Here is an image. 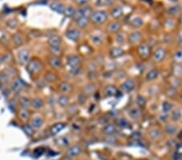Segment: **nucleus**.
I'll list each match as a JSON object with an SVG mask.
<instances>
[{"label":"nucleus","mask_w":182,"mask_h":160,"mask_svg":"<svg viewBox=\"0 0 182 160\" xmlns=\"http://www.w3.org/2000/svg\"><path fill=\"white\" fill-rule=\"evenodd\" d=\"M108 15L106 12L104 11H96L92 12V16L90 17V20L94 24L100 25L103 24L104 22H106L108 20Z\"/></svg>","instance_id":"1"},{"label":"nucleus","mask_w":182,"mask_h":160,"mask_svg":"<svg viewBox=\"0 0 182 160\" xmlns=\"http://www.w3.org/2000/svg\"><path fill=\"white\" fill-rule=\"evenodd\" d=\"M42 69V64L39 60L37 59H32L30 60L27 64L26 70L29 74H36L39 73Z\"/></svg>","instance_id":"2"},{"label":"nucleus","mask_w":182,"mask_h":160,"mask_svg":"<svg viewBox=\"0 0 182 160\" xmlns=\"http://www.w3.org/2000/svg\"><path fill=\"white\" fill-rule=\"evenodd\" d=\"M17 59L20 65L28 64L30 59V52L28 49H21L17 53Z\"/></svg>","instance_id":"3"},{"label":"nucleus","mask_w":182,"mask_h":160,"mask_svg":"<svg viewBox=\"0 0 182 160\" xmlns=\"http://www.w3.org/2000/svg\"><path fill=\"white\" fill-rule=\"evenodd\" d=\"M138 53L139 57L143 59H147L149 58L151 54V48L147 44L142 43L138 47Z\"/></svg>","instance_id":"4"},{"label":"nucleus","mask_w":182,"mask_h":160,"mask_svg":"<svg viewBox=\"0 0 182 160\" xmlns=\"http://www.w3.org/2000/svg\"><path fill=\"white\" fill-rule=\"evenodd\" d=\"M66 36L69 40L73 41H78L81 37V32L76 28H71L68 29L66 33Z\"/></svg>","instance_id":"5"},{"label":"nucleus","mask_w":182,"mask_h":160,"mask_svg":"<svg viewBox=\"0 0 182 160\" xmlns=\"http://www.w3.org/2000/svg\"><path fill=\"white\" fill-rule=\"evenodd\" d=\"M67 65L69 66L70 68H75L78 67L81 63L80 58L77 55H69L67 58Z\"/></svg>","instance_id":"6"},{"label":"nucleus","mask_w":182,"mask_h":160,"mask_svg":"<svg viewBox=\"0 0 182 160\" xmlns=\"http://www.w3.org/2000/svg\"><path fill=\"white\" fill-rule=\"evenodd\" d=\"M166 50L163 48H159L157 49L155 53H153L152 55V58H153V61L155 62H160L164 60V58L166 57Z\"/></svg>","instance_id":"7"},{"label":"nucleus","mask_w":182,"mask_h":160,"mask_svg":"<svg viewBox=\"0 0 182 160\" xmlns=\"http://www.w3.org/2000/svg\"><path fill=\"white\" fill-rule=\"evenodd\" d=\"M134 87H135V82L131 79H127L121 85V89L125 93H128L129 91H131L134 90Z\"/></svg>","instance_id":"8"},{"label":"nucleus","mask_w":182,"mask_h":160,"mask_svg":"<svg viewBox=\"0 0 182 160\" xmlns=\"http://www.w3.org/2000/svg\"><path fill=\"white\" fill-rule=\"evenodd\" d=\"M48 62L51 67L54 68V69H58V68L62 67V59L59 57L55 55L50 56L49 58Z\"/></svg>","instance_id":"9"},{"label":"nucleus","mask_w":182,"mask_h":160,"mask_svg":"<svg viewBox=\"0 0 182 160\" xmlns=\"http://www.w3.org/2000/svg\"><path fill=\"white\" fill-rule=\"evenodd\" d=\"M129 42L132 44H135L142 40V33L138 31L132 32L129 35Z\"/></svg>","instance_id":"10"},{"label":"nucleus","mask_w":182,"mask_h":160,"mask_svg":"<svg viewBox=\"0 0 182 160\" xmlns=\"http://www.w3.org/2000/svg\"><path fill=\"white\" fill-rule=\"evenodd\" d=\"M50 8L54 12H58L59 14L63 15L66 6L61 2H53L50 4Z\"/></svg>","instance_id":"11"},{"label":"nucleus","mask_w":182,"mask_h":160,"mask_svg":"<svg viewBox=\"0 0 182 160\" xmlns=\"http://www.w3.org/2000/svg\"><path fill=\"white\" fill-rule=\"evenodd\" d=\"M118 94V89L113 85H108L104 89V95L105 97H113Z\"/></svg>","instance_id":"12"},{"label":"nucleus","mask_w":182,"mask_h":160,"mask_svg":"<svg viewBox=\"0 0 182 160\" xmlns=\"http://www.w3.org/2000/svg\"><path fill=\"white\" fill-rule=\"evenodd\" d=\"M121 28H122V25H121V23L119 22H118V21H113V22L108 23V26H107V31H108V33H114L120 30Z\"/></svg>","instance_id":"13"},{"label":"nucleus","mask_w":182,"mask_h":160,"mask_svg":"<svg viewBox=\"0 0 182 160\" xmlns=\"http://www.w3.org/2000/svg\"><path fill=\"white\" fill-rule=\"evenodd\" d=\"M49 47H58L62 44V38L58 35H52L48 41Z\"/></svg>","instance_id":"14"},{"label":"nucleus","mask_w":182,"mask_h":160,"mask_svg":"<svg viewBox=\"0 0 182 160\" xmlns=\"http://www.w3.org/2000/svg\"><path fill=\"white\" fill-rule=\"evenodd\" d=\"M66 127V124L63 123V122H58V123H55L54 125H53L50 128V132L53 135H55L57 133L62 131L64 128Z\"/></svg>","instance_id":"15"},{"label":"nucleus","mask_w":182,"mask_h":160,"mask_svg":"<svg viewBox=\"0 0 182 160\" xmlns=\"http://www.w3.org/2000/svg\"><path fill=\"white\" fill-rule=\"evenodd\" d=\"M43 123H44V121L41 116H35L31 120L30 125H32L33 129H40L42 126Z\"/></svg>","instance_id":"16"},{"label":"nucleus","mask_w":182,"mask_h":160,"mask_svg":"<svg viewBox=\"0 0 182 160\" xmlns=\"http://www.w3.org/2000/svg\"><path fill=\"white\" fill-rule=\"evenodd\" d=\"M59 91L63 94H68L72 91V85L68 82H62L59 85Z\"/></svg>","instance_id":"17"},{"label":"nucleus","mask_w":182,"mask_h":160,"mask_svg":"<svg viewBox=\"0 0 182 160\" xmlns=\"http://www.w3.org/2000/svg\"><path fill=\"white\" fill-rule=\"evenodd\" d=\"M122 15H123V10L121 7L116 6L111 9V16H113V18L118 20L122 17Z\"/></svg>","instance_id":"18"},{"label":"nucleus","mask_w":182,"mask_h":160,"mask_svg":"<svg viewBox=\"0 0 182 160\" xmlns=\"http://www.w3.org/2000/svg\"><path fill=\"white\" fill-rule=\"evenodd\" d=\"M124 54V51L121 47H113L110 50V56L113 58H118Z\"/></svg>","instance_id":"19"},{"label":"nucleus","mask_w":182,"mask_h":160,"mask_svg":"<svg viewBox=\"0 0 182 160\" xmlns=\"http://www.w3.org/2000/svg\"><path fill=\"white\" fill-rule=\"evenodd\" d=\"M141 110L138 107H133L129 110V115L131 118L136 120L141 116Z\"/></svg>","instance_id":"20"},{"label":"nucleus","mask_w":182,"mask_h":160,"mask_svg":"<svg viewBox=\"0 0 182 160\" xmlns=\"http://www.w3.org/2000/svg\"><path fill=\"white\" fill-rule=\"evenodd\" d=\"M89 21H90V18L88 17H81V18L78 19L77 20H75L76 24L81 28H86L87 26L89 24Z\"/></svg>","instance_id":"21"},{"label":"nucleus","mask_w":182,"mask_h":160,"mask_svg":"<svg viewBox=\"0 0 182 160\" xmlns=\"http://www.w3.org/2000/svg\"><path fill=\"white\" fill-rule=\"evenodd\" d=\"M43 105H44V102H43V100L39 97L34 98V99L31 101V106L35 109L42 108V107H43Z\"/></svg>","instance_id":"22"},{"label":"nucleus","mask_w":182,"mask_h":160,"mask_svg":"<svg viewBox=\"0 0 182 160\" xmlns=\"http://www.w3.org/2000/svg\"><path fill=\"white\" fill-rule=\"evenodd\" d=\"M81 152V147L79 146H71V148L67 151V155L70 157H73V156H75L77 155Z\"/></svg>","instance_id":"23"},{"label":"nucleus","mask_w":182,"mask_h":160,"mask_svg":"<svg viewBox=\"0 0 182 160\" xmlns=\"http://www.w3.org/2000/svg\"><path fill=\"white\" fill-rule=\"evenodd\" d=\"M19 116L22 121H26L30 117V112H29L28 108H21L19 111Z\"/></svg>","instance_id":"24"},{"label":"nucleus","mask_w":182,"mask_h":160,"mask_svg":"<svg viewBox=\"0 0 182 160\" xmlns=\"http://www.w3.org/2000/svg\"><path fill=\"white\" fill-rule=\"evenodd\" d=\"M103 132L107 135H113L116 132V126L113 124L105 125V126L103 128Z\"/></svg>","instance_id":"25"},{"label":"nucleus","mask_w":182,"mask_h":160,"mask_svg":"<svg viewBox=\"0 0 182 160\" xmlns=\"http://www.w3.org/2000/svg\"><path fill=\"white\" fill-rule=\"evenodd\" d=\"M23 86H24V82L20 79H15L12 84V90L15 91H20L22 87H23Z\"/></svg>","instance_id":"26"},{"label":"nucleus","mask_w":182,"mask_h":160,"mask_svg":"<svg viewBox=\"0 0 182 160\" xmlns=\"http://www.w3.org/2000/svg\"><path fill=\"white\" fill-rule=\"evenodd\" d=\"M58 103L61 107H67L69 103V97L66 95V94L61 95L60 96H58Z\"/></svg>","instance_id":"27"},{"label":"nucleus","mask_w":182,"mask_h":160,"mask_svg":"<svg viewBox=\"0 0 182 160\" xmlns=\"http://www.w3.org/2000/svg\"><path fill=\"white\" fill-rule=\"evenodd\" d=\"M158 75H159V71L155 69H152L147 74L146 79L147 81H152V80L157 79Z\"/></svg>","instance_id":"28"},{"label":"nucleus","mask_w":182,"mask_h":160,"mask_svg":"<svg viewBox=\"0 0 182 160\" xmlns=\"http://www.w3.org/2000/svg\"><path fill=\"white\" fill-rule=\"evenodd\" d=\"M75 12L76 10L74 7H72V6H66L63 15L67 17H73Z\"/></svg>","instance_id":"29"},{"label":"nucleus","mask_w":182,"mask_h":160,"mask_svg":"<svg viewBox=\"0 0 182 160\" xmlns=\"http://www.w3.org/2000/svg\"><path fill=\"white\" fill-rule=\"evenodd\" d=\"M79 11H80L81 14H82L83 16L88 17V18H90L92 14V12H92V8H91L90 7H88V6L83 7L82 8L79 9Z\"/></svg>","instance_id":"30"},{"label":"nucleus","mask_w":182,"mask_h":160,"mask_svg":"<svg viewBox=\"0 0 182 160\" xmlns=\"http://www.w3.org/2000/svg\"><path fill=\"white\" fill-rule=\"evenodd\" d=\"M173 61L177 64H182V49L176 51L173 54Z\"/></svg>","instance_id":"31"},{"label":"nucleus","mask_w":182,"mask_h":160,"mask_svg":"<svg viewBox=\"0 0 182 160\" xmlns=\"http://www.w3.org/2000/svg\"><path fill=\"white\" fill-rule=\"evenodd\" d=\"M143 20L141 17H135V18H134L130 21V24L134 28H139V27L143 25Z\"/></svg>","instance_id":"32"},{"label":"nucleus","mask_w":182,"mask_h":160,"mask_svg":"<svg viewBox=\"0 0 182 160\" xmlns=\"http://www.w3.org/2000/svg\"><path fill=\"white\" fill-rule=\"evenodd\" d=\"M57 79H58L57 74H54V73H52V72H49V73H47V74L45 75V80H46V82H49V83L55 82Z\"/></svg>","instance_id":"33"},{"label":"nucleus","mask_w":182,"mask_h":160,"mask_svg":"<svg viewBox=\"0 0 182 160\" xmlns=\"http://www.w3.org/2000/svg\"><path fill=\"white\" fill-rule=\"evenodd\" d=\"M20 103L21 108H28L31 105V100L26 96L21 97L20 100Z\"/></svg>","instance_id":"34"},{"label":"nucleus","mask_w":182,"mask_h":160,"mask_svg":"<svg viewBox=\"0 0 182 160\" xmlns=\"http://www.w3.org/2000/svg\"><path fill=\"white\" fill-rule=\"evenodd\" d=\"M95 91V87L93 84H87L86 86L83 87V93H84L85 95H89V94H92V93L94 92Z\"/></svg>","instance_id":"35"},{"label":"nucleus","mask_w":182,"mask_h":160,"mask_svg":"<svg viewBox=\"0 0 182 160\" xmlns=\"http://www.w3.org/2000/svg\"><path fill=\"white\" fill-rule=\"evenodd\" d=\"M113 0H96V6L98 7H106L108 5L112 4Z\"/></svg>","instance_id":"36"},{"label":"nucleus","mask_w":182,"mask_h":160,"mask_svg":"<svg viewBox=\"0 0 182 160\" xmlns=\"http://www.w3.org/2000/svg\"><path fill=\"white\" fill-rule=\"evenodd\" d=\"M149 135H150V137H151L154 139L157 138V137H159L160 136V130L159 129H157V128H153V129L150 130Z\"/></svg>","instance_id":"37"},{"label":"nucleus","mask_w":182,"mask_h":160,"mask_svg":"<svg viewBox=\"0 0 182 160\" xmlns=\"http://www.w3.org/2000/svg\"><path fill=\"white\" fill-rule=\"evenodd\" d=\"M117 125L122 128H126L129 125V121L126 118H119L117 120Z\"/></svg>","instance_id":"38"},{"label":"nucleus","mask_w":182,"mask_h":160,"mask_svg":"<svg viewBox=\"0 0 182 160\" xmlns=\"http://www.w3.org/2000/svg\"><path fill=\"white\" fill-rule=\"evenodd\" d=\"M173 74L176 77L182 76V67L180 66V64H177L173 67Z\"/></svg>","instance_id":"39"},{"label":"nucleus","mask_w":182,"mask_h":160,"mask_svg":"<svg viewBox=\"0 0 182 160\" xmlns=\"http://www.w3.org/2000/svg\"><path fill=\"white\" fill-rule=\"evenodd\" d=\"M165 130L169 134H175L177 131V128L174 125H168L165 128Z\"/></svg>","instance_id":"40"},{"label":"nucleus","mask_w":182,"mask_h":160,"mask_svg":"<svg viewBox=\"0 0 182 160\" xmlns=\"http://www.w3.org/2000/svg\"><path fill=\"white\" fill-rule=\"evenodd\" d=\"M162 108H163V111H164V113H167V112H168L172 110V108H173V105H172L170 102H168V101H165V102L163 103Z\"/></svg>","instance_id":"41"},{"label":"nucleus","mask_w":182,"mask_h":160,"mask_svg":"<svg viewBox=\"0 0 182 160\" xmlns=\"http://www.w3.org/2000/svg\"><path fill=\"white\" fill-rule=\"evenodd\" d=\"M92 41L95 44H100L102 42V41H103V37H102L101 35L96 34V35H93L92 37Z\"/></svg>","instance_id":"42"},{"label":"nucleus","mask_w":182,"mask_h":160,"mask_svg":"<svg viewBox=\"0 0 182 160\" xmlns=\"http://www.w3.org/2000/svg\"><path fill=\"white\" fill-rule=\"evenodd\" d=\"M13 42H14V44L17 46L19 45H20V44H23V38L21 37L20 35H19V34H16L13 37Z\"/></svg>","instance_id":"43"},{"label":"nucleus","mask_w":182,"mask_h":160,"mask_svg":"<svg viewBox=\"0 0 182 160\" xmlns=\"http://www.w3.org/2000/svg\"><path fill=\"white\" fill-rule=\"evenodd\" d=\"M136 101L137 104H138V105L139 107H144L146 105V104H147V100H146L145 98L143 97V96H142V95H138V96H137Z\"/></svg>","instance_id":"44"},{"label":"nucleus","mask_w":182,"mask_h":160,"mask_svg":"<svg viewBox=\"0 0 182 160\" xmlns=\"http://www.w3.org/2000/svg\"><path fill=\"white\" fill-rule=\"evenodd\" d=\"M23 130L28 136H31L33 133V128L32 127L31 125H24V126L23 127Z\"/></svg>","instance_id":"45"},{"label":"nucleus","mask_w":182,"mask_h":160,"mask_svg":"<svg viewBox=\"0 0 182 160\" xmlns=\"http://www.w3.org/2000/svg\"><path fill=\"white\" fill-rule=\"evenodd\" d=\"M7 24L9 26L10 28H15L16 26L18 25V21L16 19H10L7 21Z\"/></svg>","instance_id":"46"},{"label":"nucleus","mask_w":182,"mask_h":160,"mask_svg":"<svg viewBox=\"0 0 182 160\" xmlns=\"http://www.w3.org/2000/svg\"><path fill=\"white\" fill-rule=\"evenodd\" d=\"M170 82L172 85H173V87H177L180 85V80L177 79V77H171L170 78Z\"/></svg>","instance_id":"47"},{"label":"nucleus","mask_w":182,"mask_h":160,"mask_svg":"<svg viewBox=\"0 0 182 160\" xmlns=\"http://www.w3.org/2000/svg\"><path fill=\"white\" fill-rule=\"evenodd\" d=\"M78 111V108L75 105H71L67 108V113L71 114V115H73V114L76 113Z\"/></svg>","instance_id":"48"},{"label":"nucleus","mask_w":182,"mask_h":160,"mask_svg":"<svg viewBox=\"0 0 182 160\" xmlns=\"http://www.w3.org/2000/svg\"><path fill=\"white\" fill-rule=\"evenodd\" d=\"M57 142H58V145H59V146H67L69 142L67 139V137H61L57 140Z\"/></svg>","instance_id":"49"},{"label":"nucleus","mask_w":182,"mask_h":160,"mask_svg":"<svg viewBox=\"0 0 182 160\" xmlns=\"http://www.w3.org/2000/svg\"><path fill=\"white\" fill-rule=\"evenodd\" d=\"M172 117H173V120H179L180 117V111H178V110H177V111H173V112L172 113Z\"/></svg>","instance_id":"50"},{"label":"nucleus","mask_w":182,"mask_h":160,"mask_svg":"<svg viewBox=\"0 0 182 160\" xmlns=\"http://www.w3.org/2000/svg\"><path fill=\"white\" fill-rule=\"evenodd\" d=\"M87 95H85L84 93H83V94H81V95H79L78 96V101L80 104H83V103L86 102V99H87V96H86Z\"/></svg>","instance_id":"51"},{"label":"nucleus","mask_w":182,"mask_h":160,"mask_svg":"<svg viewBox=\"0 0 182 160\" xmlns=\"http://www.w3.org/2000/svg\"><path fill=\"white\" fill-rule=\"evenodd\" d=\"M90 0H75L76 4H78V6H81V7H84Z\"/></svg>","instance_id":"52"},{"label":"nucleus","mask_w":182,"mask_h":160,"mask_svg":"<svg viewBox=\"0 0 182 160\" xmlns=\"http://www.w3.org/2000/svg\"><path fill=\"white\" fill-rule=\"evenodd\" d=\"M105 142H107L108 143H114L116 142V137L113 135H108V137H106Z\"/></svg>","instance_id":"53"},{"label":"nucleus","mask_w":182,"mask_h":160,"mask_svg":"<svg viewBox=\"0 0 182 160\" xmlns=\"http://www.w3.org/2000/svg\"><path fill=\"white\" fill-rule=\"evenodd\" d=\"M50 49L51 51H52V53H53V54H58V53H59L61 52V47L58 46V47H50Z\"/></svg>","instance_id":"54"},{"label":"nucleus","mask_w":182,"mask_h":160,"mask_svg":"<svg viewBox=\"0 0 182 160\" xmlns=\"http://www.w3.org/2000/svg\"><path fill=\"white\" fill-rule=\"evenodd\" d=\"M168 12H170V13H177L179 12V8L177 7H170V8H168Z\"/></svg>","instance_id":"55"},{"label":"nucleus","mask_w":182,"mask_h":160,"mask_svg":"<svg viewBox=\"0 0 182 160\" xmlns=\"http://www.w3.org/2000/svg\"><path fill=\"white\" fill-rule=\"evenodd\" d=\"M178 44L182 45V33H180L179 37H178Z\"/></svg>","instance_id":"56"},{"label":"nucleus","mask_w":182,"mask_h":160,"mask_svg":"<svg viewBox=\"0 0 182 160\" xmlns=\"http://www.w3.org/2000/svg\"><path fill=\"white\" fill-rule=\"evenodd\" d=\"M152 160H160V159H159V158H154Z\"/></svg>","instance_id":"57"},{"label":"nucleus","mask_w":182,"mask_h":160,"mask_svg":"<svg viewBox=\"0 0 182 160\" xmlns=\"http://www.w3.org/2000/svg\"><path fill=\"white\" fill-rule=\"evenodd\" d=\"M180 97L182 98V91H180Z\"/></svg>","instance_id":"58"},{"label":"nucleus","mask_w":182,"mask_h":160,"mask_svg":"<svg viewBox=\"0 0 182 160\" xmlns=\"http://www.w3.org/2000/svg\"><path fill=\"white\" fill-rule=\"evenodd\" d=\"M64 160H71V159H70V158H65Z\"/></svg>","instance_id":"59"}]
</instances>
